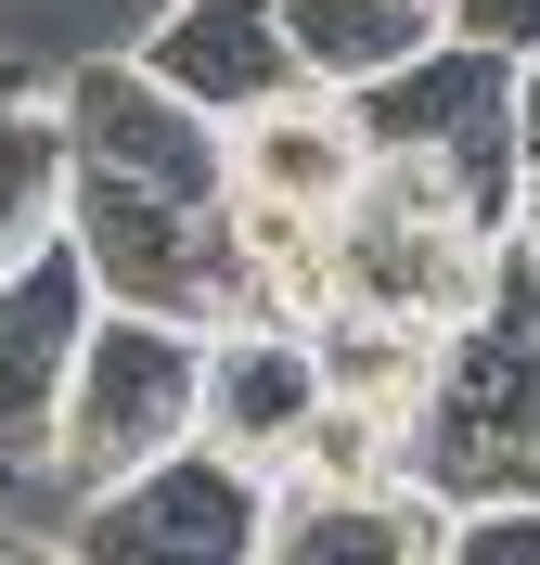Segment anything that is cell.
<instances>
[{
  "instance_id": "cell-1",
  "label": "cell",
  "mask_w": 540,
  "mask_h": 565,
  "mask_svg": "<svg viewBox=\"0 0 540 565\" xmlns=\"http://www.w3.org/2000/svg\"><path fill=\"white\" fill-rule=\"evenodd\" d=\"M65 116V257L104 309L219 334L232 321V168L193 104H168L129 52H65L52 65Z\"/></svg>"
},
{
  "instance_id": "cell-2",
  "label": "cell",
  "mask_w": 540,
  "mask_h": 565,
  "mask_svg": "<svg viewBox=\"0 0 540 565\" xmlns=\"http://www.w3.org/2000/svg\"><path fill=\"white\" fill-rule=\"evenodd\" d=\"M412 489H437L451 514L540 501V270L515 245L476 296V321L437 348V386L412 412Z\"/></svg>"
},
{
  "instance_id": "cell-3",
  "label": "cell",
  "mask_w": 540,
  "mask_h": 565,
  "mask_svg": "<svg viewBox=\"0 0 540 565\" xmlns=\"http://www.w3.org/2000/svg\"><path fill=\"white\" fill-rule=\"evenodd\" d=\"M193 412H207V334L142 321V309H91V348L65 373V424H52V514L193 450Z\"/></svg>"
},
{
  "instance_id": "cell-4",
  "label": "cell",
  "mask_w": 540,
  "mask_h": 565,
  "mask_svg": "<svg viewBox=\"0 0 540 565\" xmlns=\"http://www.w3.org/2000/svg\"><path fill=\"white\" fill-rule=\"evenodd\" d=\"M348 116H360V141H373L387 168H437L489 232H502L515 193H528V168H515V65H476V52L437 39L425 65L348 90Z\"/></svg>"
},
{
  "instance_id": "cell-5",
  "label": "cell",
  "mask_w": 540,
  "mask_h": 565,
  "mask_svg": "<svg viewBox=\"0 0 540 565\" xmlns=\"http://www.w3.org/2000/svg\"><path fill=\"white\" fill-rule=\"evenodd\" d=\"M52 540H65V565H257L271 489H257L245 462H219V450H168L129 489L65 501Z\"/></svg>"
},
{
  "instance_id": "cell-6",
  "label": "cell",
  "mask_w": 540,
  "mask_h": 565,
  "mask_svg": "<svg viewBox=\"0 0 540 565\" xmlns=\"http://www.w3.org/2000/svg\"><path fill=\"white\" fill-rule=\"evenodd\" d=\"M91 270L65 245L0 270V501H52V424H65V373L91 348Z\"/></svg>"
},
{
  "instance_id": "cell-7",
  "label": "cell",
  "mask_w": 540,
  "mask_h": 565,
  "mask_svg": "<svg viewBox=\"0 0 540 565\" xmlns=\"http://www.w3.org/2000/svg\"><path fill=\"white\" fill-rule=\"evenodd\" d=\"M129 65H142L168 104H193L207 129H245V116H271V104L309 90L271 0H155V26L129 39Z\"/></svg>"
},
{
  "instance_id": "cell-8",
  "label": "cell",
  "mask_w": 540,
  "mask_h": 565,
  "mask_svg": "<svg viewBox=\"0 0 540 565\" xmlns=\"http://www.w3.org/2000/svg\"><path fill=\"white\" fill-rule=\"evenodd\" d=\"M309 412H322L309 334H271V321H219V334H207V412H193V450L245 462L257 489H284Z\"/></svg>"
},
{
  "instance_id": "cell-9",
  "label": "cell",
  "mask_w": 540,
  "mask_h": 565,
  "mask_svg": "<svg viewBox=\"0 0 540 565\" xmlns=\"http://www.w3.org/2000/svg\"><path fill=\"white\" fill-rule=\"evenodd\" d=\"M219 168L245 206H309V218H348L360 180H373V141L335 90H296V104L245 116V129H219Z\"/></svg>"
},
{
  "instance_id": "cell-10",
  "label": "cell",
  "mask_w": 540,
  "mask_h": 565,
  "mask_svg": "<svg viewBox=\"0 0 540 565\" xmlns=\"http://www.w3.org/2000/svg\"><path fill=\"white\" fill-rule=\"evenodd\" d=\"M437 553H451L437 489H387V501L271 489V540H257V565H437Z\"/></svg>"
},
{
  "instance_id": "cell-11",
  "label": "cell",
  "mask_w": 540,
  "mask_h": 565,
  "mask_svg": "<svg viewBox=\"0 0 540 565\" xmlns=\"http://www.w3.org/2000/svg\"><path fill=\"white\" fill-rule=\"evenodd\" d=\"M65 245V116H52V52H0V270Z\"/></svg>"
},
{
  "instance_id": "cell-12",
  "label": "cell",
  "mask_w": 540,
  "mask_h": 565,
  "mask_svg": "<svg viewBox=\"0 0 540 565\" xmlns=\"http://www.w3.org/2000/svg\"><path fill=\"white\" fill-rule=\"evenodd\" d=\"M271 13H284L296 77H309V90H335V104L437 52V0H271Z\"/></svg>"
},
{
  "instance_id": "cell-13",
  "label": "cell",
  "mask_w": 540,
  "mask_h": 565,
  "mask_svg": "<svg viewBox=\"0 0 540 565\" xmlns=\"http://www.w3.org/2000/svg\"><path fill=\"white\" fill-rule=\"evenodd\" d=\"M309 373H322L335 412H373V424L412 437V412H425V386H437V334H399V321L335 309L322 334H309Z\"/></svg>"
},
{
  "instance_id": "cell-14",
  "label": "cell",
  "mask_w": 540,
  "mask_h": 565,
  "mask_svg": "<svg viewBox=\"0 0 540 565\" xmlns=\"http://www.w3.org/2000/svg\"><path fill=\"white\" fill-rule=\"evenodd\" d=\"M284 489H322V501H387V489H412V437L399 424H373V412H309V437H296V462H284Z\"/></svg>"
},
{
  "instance_id": "cell-15",
  "label": "cell",
  "mask_w": 540,
  "mask_h": 565,
  "mask_svg": "<svg viewBox=\"0 0 540 565\" xmlns=\"http://www.w3.org/2000/svg\"><path fill=\"white\" fill-rule=\"evenodd\" d=\"M437 39L476 65H540V0H437Z\"/></svg>"
},
{
  "instance_id": "cell-16",
  "label": "cell",
  "mask_w": 540,
  "mask_h": 565,
  "mask_svg": "<svg viewBox=\"0 0 540 565\" xmlns=\"http://www.w3.org/2000/svg\"><path fill=\"white\" fill-rule=\"evenodd\" d=\"M437 565H540V501H489V514H451V553Z\"/></svg>"
},
{
  "instance_id": "cell-17",
  "label": "cell",
  "mask_w": 540,
  "mask_h": 565,
  "mask_svg": "<svg viewBox=\"0 0 540 565\" xmlns=\"http://www.w3.org/2000/svg\"><path fill=\"white\" fill-rule=\"evenodd\" d=\"M515 168L540 180V65H515Z\"/></svg>"
},
{
  "instance_id": "cell-18",
  "label": "cell",
  "mask_w": 540,
  "mask_h": 565,
  "mask_svg": "<svg viewBox=\"0 0 540 565\" xmlns=\"http://www.w3.org/2000/svg\"><path fill=\"white\" fill-rule=\"evenodd\" d=\"M0 565H65V540L27 527V514H0Z\"/></svg>"
},
{
  "instance_id": "cell-19",
  "label": "cell",
  "mask_w": 540,
  "mask_h": 565,
  "mask_svg": "<svg viewBox=\"0 0 540 565\" xmlns=\"http://www.w3.org/2000/svg\"><path fill=\"white\" fill-rule=\"evenodd\" d=\"M502 245H515V257H528V270H540V193H515V218H502Z\"/></svg>"
},
{
  "instance_id": "cell-20",
  "label": "cell",
  "mask_w": 540,
  "mask_h": 565,
  "mask_svg": "<svg viewBox=\"0 0 540 565\" xmlns=\"http://www.w3.org/2000/svg\"><path fill=\"white\" fill-rule=\"evenodd\" d=\"M528 193H540V180H528Z\"/></svg>"
}]
</instances>
